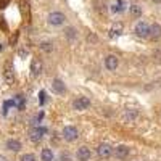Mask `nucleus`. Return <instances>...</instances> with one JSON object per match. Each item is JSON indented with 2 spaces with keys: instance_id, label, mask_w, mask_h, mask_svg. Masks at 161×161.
<instances>
[{
  "instance_id": "1",
  "label": "nucleus",
  "mask_w": 161,
  "mask_h": 161,
  "mask_svg": "<svg viewBox=\"0 0 161 161\" xmlns=\"http://www.w3.org/2000/svg\"><path fill=\"white\" fill-rule=\"evenodd\" d=\"M61 137H63L66 142H74V140H77V137H79V130H77V127H74V126H64L63 130H61Z\"/></svg>"
},
{
  "instance_id": "2",
  "label": "nucleus",
  "mask_w": 161,
  "mask_h": 161,
  "mask_svg": "<svg viewBox=\"0 0 161 161\" xmlns=\"http://www.w3.org/2000/svg\"><path fill=\"white\" fill-rule=\"evenodd\" d=\"M47 21L52 26H63L64 21H66V16L63 15L61 11H52L50 15L47 16Z\"/></svg>"
},
{
  "instance_id": "3",
  "label": "nucleus",
  "mask_w": 161,
  "mask_h": 161,
  "mask_svg": "<svg viewBox=\"0 0 161 161\" xmlns=\"http://www.w3.org/2000/svg\"><path fill=\"white\" fill-rule=\"evenodd\" d=\"M90 106V98L89 97H77L74 102H73V108L74 110H77V111H84V110H87Z\"/></svg>"
},
{
  "instance_id": "4",
  "label": "nucleus",
  "mask_w": 161,
  "mask_h": 161,
  "mask_svg": "<svg viewBox=\"0 0 161 161\" xmlns=\"http://www.w3.org/2000/svg\"><path fill=\"white\" fill-rule=\"evenodd\" d=\"M97 155L102 159H108L113 155V147L110 143H100L98 148H97Z\"/></svg>"
},
{
  "instance_id": "5",
  "label": "nucleus",
  "mask_w": 161,
  "mask_h": 161,
  "mask_svg": "<svg viewBox=\"0 0 161 161\" xmlns=\"http://www.w3.org/2000/svg\"><path fill=\"white\" fill-rule=\"evenodd\" d=\"M76 158H77L79 161H90V158H92L90 148H89V147H86V145L79 147L77 152H76Z\"/></svg>"
},
{
  "instance_id": "6",
  "label": "nucleus",
  "mask_w": 161,
  "mask_h": 161,
  "mask_svg": "<svg viewBox=\"0 0 161 161\" xmlns=\"http://www.w3.org/2000/svg\"><path fill=\"white\" fill-rule=\"evenodd\" d=\"M148 28H150V26L147 24L145 21H139V23L136 24V28H134V31H136V34H137L139 37L147 39V37H148Z\"/></svg>"
},
{
  "instance_id": "7",
  "label": "nucleus",
  "mask_w": 161,
  "mask_h": 161,
  "mask_svg": "<svg viewBox=\"0 0 161 161\" xmlns=\"http://www.w3.org/2000/svg\"><path fill=\"white\" fill-rule=\"evenodd\" d=\"M119 66V58L116 55H108L105 58V68L108 71H116Z\"/></svg>"
},
{
  "instance_id": "8",
  "label": "nucleus",
  "mask_w": 161,
  "mask_h": 161,
  "mask_svg": "<svg viewBox=\"0 0 161 161\" xmlns=\"http://www.w3.org/2000/svg\"><path fill=\"white\" fill-rule=\"evenodd\" d=\"M52 90L55 92V93H58V95H63V93H66V84L63 82L61 79H53L52 80Z\"/></svg>"
},
{
  "instance_id": "9",
  "label": "nucleus",
  "mask_w": 161,
  "mask_h": 161,
  "mask_svg": "<svg viewBox=\"0 0 161 161\" xmlns=\"http://www.w3.org/2000/svg\"><path fill=\"white\" fill-rule=\"evenodd\" d=\"M44 134H45V130H44V129L34 127V129H31V132H29V140H31V142H34V143L42 142V139H44Z\"/></svg>"
},
{
  "instance_id": "10",
  "label": "nucleus",
  "mask_w": 161,
  "mask_h": 161,
  "mask_svg": "<svg viewBox=\"0 0 161 161\" xmlns=\"http://www.w3.org/2000/svg\"><path fill=\"white\" fill-rule=\"evenodd\" d=\"M5 147H7V150H10V152H13V153H18V152L23 148V145H21V142H19L18 139H8V140L5 142Z\"/></svg>"
},
{
  "instance_id": "11",
  "label": "nucleus",
  "mask_w": 161,
  "mask_h": 161,
  "mask_svg": "<svg viewBox=\"0 0 161 161\" xmlns=\"http://www.w3.org/2000/svg\"><path fill=\"white\" fill-rule=\"evenodd\" d=\"M113 153H114L116 158L124 159V158L129 156V147H127V145H118L116 148H113Z\"/></svg>"
},
{
  "instance_id": "12",
  "label": "nucleus",
  "mask_w": 161,
  "mask_h": 161,
  "mask_svg": "<svg viewBox=\"0 0 161 161\" xmlns=\"http://www.w3.org/2000/svg\"><path fill=\"white\" fill-rule=\"evenodd\" d=\"M148 37L152 39V40H158V39H161V26L159 24H152L150 28H148Z\"/></svg>"
},
{
  "instance_id": "13",
  "label": "nucleus",
  "mask_w": 161,
  "mask_h": 161,
  "mask_svg": "<svg viewBox=\"0 0 161 161\" xmlns=\"http://www.w3.org/2000/svg\"><path fill=\"white\" fill-rule=\"evenodd\" d=\"M31 73H32L34 77H37V76L42 74V61L37 60V58H34V60L31 61Z\"/></svg>"
},
{
  "instance_id": "14",
  "label": "nucleus",
  "mask_w": 161,
  "mask_h": 161,
  "mask_svg": "<svg viewBox=\"0 0 161 161\" xmlns=\"http://www.w3.org/2000/svg\"><path fill=\"white\" fill-rule=\"evenodd\" d=\"M40 159H42V161H53L52 148H42V152H40Z\"/></svg>"
},
{
  "instance_id": "15",
  "label": "nucleus",
  "mask_w": 161,
  "mask_h": 161,
  "mask_svg": "<svg viewBox=\"0 0 161 161\" xmlns=\"http://www.w3.org/2000/svg\"><path fill=\"white\" fill-rule=\"evenodd\" d=\"M129 13L134 18H139V16H142V7L137 5V3H134V5L129 7Z\"/></svg>"
},
{
  "instance_id": "16",
  "label": "nucleus",
  "mask_w": 161,
  "mask_h": 161,
  "mask_svg": "<svg viewBox=\"0 0 161 161\" xmlns=\"http://www.w3.org/2000/svg\"><path fill=\"white\" fill-rule=\"evenodd\" d=\"M121 32H123V23H114L110 29V36L114 37V36H119Z\"/></svg>"
},
{
  "instance_id": "17",
  "label": "nucleus",
  "mask_w": 161,
  "mask_h": 161,
  "mask_svg": "<svg viewBox=\"0 0 161 161\" xmlns=\"http://www.w3.org/2000/svg\"><path fill=\"white\" fill-rule=\"evenodd\" d=\"M64 36L68 37L69 40H76V39H77V29L73 28V26H69V28L64 29Z\"/></svg>"
},
{
  "instance_id": "18",
  "label": "nucleus",
  "mask_w": 161,
  "mask_h": 161,
  "mask_svg": "<svg viewBox=\"0 0 161 161\" xmlns=\"http://www.w3.org/2000/svg\"><path fill=\"white\" fill-rule=\"evenodd\" d=\"M39 47H40V50L45 52V53H50L53 50V44L50 42V40H42V42L39 44Z\"/></svg>"
},
{
  "instance_id": "19",
  "label": "nucleus",
  "mask_w": 161,
  "mask_h": 161,
  "mask_svg": "<svg viewBox=\"0 0 161 161\" xmlns=\"http://www.w3.org/2000/svg\"><path fill=\"white\" fill-rule=\"evenodd\" d=\"M95 8L100 13H105L106 10H108V7H106V3H105V0H95Z\"/></svg>"
},
{
  "instance_id": "20",
  "label": "nucleus",
  "mask_w": 161,
  "mask_h": 161,
  "mask_svg": "<svg viewBox=\"0 0 161 161\" xmlns=\"http://www.w3.org/2000/svg\"><path fill=\"white\" fill-rule=\"evenodd\" d=\"M124 7H126V3L123 2V0H118L114 5H111V10H113L114 13H119V11H123V10H124Z\"/></svg>"
},
{
  "instance_id": "21",
  "label": "nucleus",
  "mask_w": 161,
  "mask_h": 161,
  "mask_svg": "<svg viewBox=\"0 0 161 161\" xmlns=\"http://www.w3.org/2000/svg\"><path fill=\"white\" fill-rule=\"evenodd\" d=\"M3 77H5L7 82H13V80H15V74H13L11 69H7V71L3 73Z\"/></svg>"
},
{
  "instance_id": "22",
  "label": "nucleus",
  "mask_w": 161,
  "mask_h": 161,
  "mask_svg": "<svg viewBox=\"0 0 161 161\" xmlns=\"http://www.w3.org/2000/svg\"><path fill=\"white\" fill-rule=\"evenodd\" d=\"M19 161H37V159H36V156H34L32 153H24Z\"/></svg>"
},
{
  "instance_id": "23",
  "label": "nucleus",
  "mask_w": 161,
  "mask_h": 161,
  "mask_svg": "<svg viewBox=\"0 0 161 161\" xmlns=\"http://www.w3.org/2000/svg\"><path fill=\"white\" fill-rule=\"evenodd\" d=\"M87 40H89L90 44H97V42H98V37L93 34V32H90V34L87 36Z\"/></svg>"
},
{
  "instance_id": "24",
  "label": "nucleus",
  "mask_w": 161,
  "mask_h": 161,
  "mask_svg": "<svg viewBox=\"0 0 161 161\" xmlns=\"http://www.w3.org/2000/svg\"><path fill=\"white\" fill-rule=\"evenodd\" d=\"M60 161H71V156H69L68 153H61V156H60Z\"/></svg>"
},
{
  "instance_id": "25",
  "label": "nucleus",
  "mask_w": 161,
  "mask_h": 161,
  "mask_svg": "<svg viewBox=\"0 0 161 161\" xmlns=\"http://www.w3.org/2000/svg\"><path fill=\"white\" fill-rule=\"evenodd\" d=\"M26 55H28V50L21 48V50H19V57H26Z\"/></svg>"
},
{
  "instance_id": "26",
  "label": "nucleus",
  "mask_w": 161,
  "mask_h": 161,
  "mask_svg": "<svg viewBox=\"0 0 161 161\" xmlns=\"http://www.w3.org/2000/svg\"><path fill=\"white\" fill-rule=\"evenodd\" d=\"M5 2H7V0H0V8H3V5H5Z\"/></svg>"
},
{
  "instance_id": "27",
  "label": "nucleus",
  "mask_w": 161,
  "mask_h": 161,
  "mask_svg": "<svg viewBox=\"0 0 161 161\" xmlns=\"http://www.w3.org/2000/svg\"><path fill=\"white\" fill-rule=\"evenodd\" d=\"M0 161H8V159H7L5 156H2V155H0Z\"/></svg>"
},
{
  "instance_id": "28",
  "label": "nucleus",
  "mask_w": 161,
  "mask_h": 161,
  "mask_svg": "<svg viewBox=\"0 0 161 161\" xmlns=\"http://www.w3.org/2000/svg\"><path fill=\"white\" fill-rule=\"evenodd\" d=\"M153 3H161V0H152Z\"/></svg>"
},
{
  "instance_id": "29",
  "label": "nucleus",
  "mask_w": 161,
  "mask_h": 161,
  "mask_svg": "<svg viewBox=\"0 0 161 161\" xmlns=\"http://www.w3.org/2000/svg\"><path fill=\"white\" fill-rule=\"evenodd\" d=\"M2 50H3V45H2V44H0V52H2Z\"/></svg>"
}]
</instances>
